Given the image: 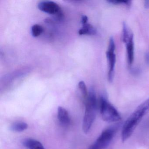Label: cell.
I'll return each instance as SVG.
<instances>
[{"instance_id":"2e32d148","label":"cell","mask_w":149,"mask_h":149,"mask_svg":"<svg viewBox=\"0 0 149 149\" xmlns=\"http://www.w3.org/2000/svg\"><path fill=\"white\" fill-rule=\"evenodd\" d=\"M88 18L86 15H83L81 17V22L82 25L88 23Z\"/></svg>"},{"instance_id":"7a4b0ae2","label":"cell","mask_w":149,"mask_h":149,"mask_svg":"<svg viewBox=\"0 0 149 149\" xmlns=\"http://www.w3.org/2000/svg\"><path fill=\"white\" fill-rule=\"evenodd\" d=\"M84 103L85 111L83 120L82 129L84 133H88L96 116L97 107L96 95L95 89L92 87L90 89L88 98Z\"/></svg>"},{"instance_id":"5b68a950","label":"cell","mask_w":149,"mask_h":149,"mask_svg":"<svg viewBox=\"0 0 149 149\" xmlns=\"http://www.w3.org/2000/svg\"><path fill=\"white\" fill-rule=\"evenodd\" d=\"M115 43L114 39L111 37L110 39L109 48L106 52V56L109 62V73L108 78L110 82L113 81L115 73L116 56L115 54Z\"/></svg>"},{"instance_id":"e0dca14e","label":"cell","mask_w":149,"mask_h":149,"mask_svg":"<svg viewBox=\"0 0 149 149\" xmlns=\"http://www.w3.org/2000/svg\"><path fill=\"white\" fill-rule=\"evenodd\" d=\"M145 59L146 63L149 64V51L146 54Z\"/></svg>"},{"instance_id":"3957f363","label":"cell","mask_w":149,"mask_h":149,"mask_svg":"<svg viewBox=\"0 0 149 149\" xmlns=\"http://www.w3.org/2000/svg\"><path fill=\"white\" fill-rule=\"evenodd\" d=\"M100 108L104 121L108 123H113L121 120V116L117 110L109 102L104 96H102L100 98Z\"/></svg>"},{"instance_id":"30bf717a","label":"cell","mask_w":149,"mask_h":149,"mask_svg":"<svg viewBox=\"0 0 149 149\" xmlns=\"http://www.w3.org/2000/svg\"><path fill=\"white\" fill-rule=\"evenodd\" d=\"M78 33L80 35H95L96 33V30L92 25L87 23L83 25L82 28L79 30Z\"/></svg>"},{"instance_id":"4fadbf2b","label":"cell","mask_w":149,"mask_h":149,"mask_svg":"<svg viewBox=\"0 0 149 149\" xmlns=\"http://www.w3.org/2000/svg\"><path fill=\"white\" fill-rule=\"evenodd\" d=\"M78 88L81 93L84 99V102H85L88 98V93L87 87L84 82L83 81H81L79 82L78 83Z\"/></svg>"},{"instance_id":"6da1fadb","label":"cell","mask_w":149,"mask_h":149,"mask_svg":"<svg viewBox=\"0 0 149 149\" xmlns=\"http://www.w3.org/2000/svg\"><path fill=\"white\" fill-rule=\"evenodd\" d=\"M149 111V99L141 104L128 118L123 126L122 140L125 142L130 137L143 116Z\"/></svg>"},{"instance_id":"52a82bcc","label":"cell","mask_w":149,"mask_h":149,"mask_svg":"<svg viewBox=\"0 0 149 149\" xmlns=\"http://www.w3.org/2000/svg\"><path fill=\"white\" fill-rule=\"evenodd\" d=\"M125 43H126V51H127L128 64L130 66H131L133 63L134 58V47L133 34L130 37Z\"/></svg>"},{"instance_id":"8fae6325","label":"cell","mask_w":149,"mask_h":149,"mask_svg":"<svg viewBox=\"0 0 149 149\" xmlns=\"http://www.w3.org/2000/svg\"><path fill=\"white\" fill-rule=\"evenodd\" d=\"M28 127L27 124L25 122H18L14 123L10 126V130L16 132H21L26 130Z\"/></svg>"},{"instance_id":"ac0fdd59","label":"cell","mask_w":149,"mask_h":149,"mask_svg":"<svg viewBox=\"0 0 149 149\" xmlns=\"http://www.w3.org/2000/svg\"><path fill=\"white\" fill-rule=\"evenodd\" d=\"M144 6L145 8H149V0L144 1Z\"/></svg>"},{"instance_id":"ba28073f","label":"cell","mask_w":149,"mask_h":149,"mask_svg":"<svg viewBox=\"0 0 149 149\" xmlns=\"http://www.w3.org/2000/svg\"><path fill=\"white\" fill-rule=\"evenodd\" d=\"M57 117L61 123L64 126H67L70 123L68 112L63 107L59 106L57 110Z\"/></svg>"},{"instance_id":"277c9868","label":"cell","mask_w":149,"mask_h":149,"mask_svg":"<svg viewBox=\"0 0 149 149\" xmlns=\"http://www.w3.org/2000/svg\"><path fill=\"white\" fill-rule=\"evenodd\" d=\"M118 128V125H115L104 130L88 149H104L106 148L110 143Z\"/></svg>"},{"instance_id":"9a60e30c","label":"cell","mask_w":149,"mask_h":149,"mask_svg":"<svg viewBox=\"0 0 149 149\" xmlns=\"http://www.w3.org/2000/svg\"><path fill=\"white\" fill-rule=\"evenodd\" d=\"M108 2L115 5H130L131 4V1H125V0H111L108 1Z\"/></svg>"},{"instance_id":"8992f818","label":"cell","mask_w":149,"mask_h":149,"mask_svg":"<svg viewBox=\"0 0 149 149\" xmlns=\"http://www.w3.org/2000/svg\"><path fill=\"white\" fill-rule=\"evenodd\" d=\"M38 8L42 12L50 15L61 16V10L59 5L52 1H42L38 4Z\"/></svg>"},{"instance_id":"7c38bea8","label":"cell","mask_w":149,"mask_h":149,"mask_svg":"<svg viewBox=\"0 0 149 149\" xmlns=\"http://www.w3.org/2000/svg\"><path fill=\"white\" fill-rule=\"evenodd\" d=\"M43 27L39 24H35L31 28V33L34 37L40 36L43 33Z\"/></svg>"},{"instance_id":"9c48e42d","label":"cell","mask_w":149,"mask_h":149,"mask_svg":"<svg viewBox=\"0 0 149 149\" xmlns=\"http://www.w3.org/2000/svg\"><path fill=\"white\" fill-rule=\"evenodd\" d=\"M23 146L28 149H45L42 144L33 139H26L22 141Z\"/></svg>"},{"instance_id":"5bb4252c","label":"cell","mask_w":149,"mask_h":149,"mask_svg":"<svg viewBox=\"0 0 149 149\" xmlns=\"http://www.w3.org/2000/svg\"><path fill=\"white\" fill-rule=\"evenodd\" d=\"M123 40L124 42H125L132 34L131 33L130 30L125 23H124L123 24Z\"/></svg>"}]
</instances>
